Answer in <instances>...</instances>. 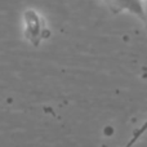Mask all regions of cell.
Instances as JSON below:
<instances>
[{
  "instance_id": "cell-1",
  "label": "cell",
  "mask_w": 147,
  "mask_h": 147,
  "mask_svg": "<svg viewBox=\"0 0 147 147\" xmlns=\"http://www.w3.org/2000/svg\"><path fill=\"white\" fill-rule=\"evenodd\" d=\"M109 4H111L115 9H121L130 12L136 16H140L141 18H145V7L142 0H106Z\"/></svg>"
},
{
  "instance_id": "cell-2",
  "label": "cell",
  "mask_w": 147,
  "mask_h": 147,
  "mask_svg": "<svg viewBox=\"0 0 147 147\" xmlns=\"http://www.w3.org/2000/svg\"><path fill=\"white\" fill-rule=\"evenodd\" d=\"M143 7H145V10H147V1H146V4H143Z\"/></svg>"
}]
</instances>
